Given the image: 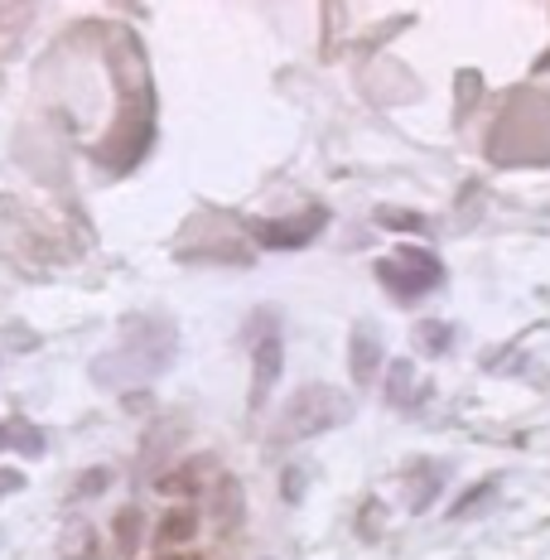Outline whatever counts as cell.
<instances>
[{"label":"cell","mask_w":550,"mask_h":560,"mask_svg":"<svg viewBox=\"0 0 550 560\" xmlns=\"http://www.w3.org/2000/svg\"><path fill=\"white\" fill-rule=\"evenodd\" d=\"M377 280L396 305H416V300H425L430 290L444 285V266L430 252H396L377 261Z\"/></svg>","instance_id":"obj_1"},{"label":"cell","mask_w":550,"mask_h":560,"mask_svg":"<svg viewBox=\"0 0 550 560\" xmlns=\"http://www.w3.org/2000/svg\"><path fill=\"white\" fill-rule=\"evenodd\" d=\"M324 223H329V213L309 208V213H300V218H261V223H251V237L261 242L266 252H300L319 237Z\"/></svg>","instance_id":"obj_2"},{"label":"cell","mask_w":550,"mask_h":560,"mask_svg":"<svg viewBox=\"0 0 550 560\" xmlns=\"http://www.w3.org/2000/svg\"><path fill=\"white\" fill-rule=\"evenodd\" d=\"M280 368H285V343H280V334L266 324V334L251 343V411H261L266 396L276 392Z\"/></svg>","instance_id":"obj_3"},{"label":"cell","mask_w":550,"mask_h":560,"mask_svg":"<svg viewBox=\"0 0 550 560\" xmlns=\"http://www.w3.org/2000/svg\"><path fill=\"white\" fill-rule=\"evenodd\" d=\"M430 387L416 392V368L411 363H391V372H386V401L401 406V411H416V406H425Z\"/></svg>","instance_id":"obj_4"},{"label":"cell","mask_w":550,"mask_h":560,"mask_svg":"<svg viewBox=\"0 0 550 560\" xmlns=\"http://www.w3.org/2000/svg\"><path fill=\"white\" fill-rule=\"evenodd\" d=\"M348 368H353L358 382L377 377V368H382V343H377V334H372V329H358V334H353V348H348Z\"/></svg>","instance_id":"obj_5"},{"label":"cell","mask_w":550,"mask_h":560,"mask_svg":"<svg viewBox=\"0 0 550 560\" xmlns=\"http://www.w3.org/2000/svg\"><path fill=\"white\" fill-rule=\"evenodd\" d=\"M194 527H198V512H194V508H174V512H165V517H160L155 541L169 551V546H184V541H189Z\"/></svg>","instance_id":"obj_6"},{"label":"cell","mask_w":550,"mask_h":560,"mask_svg":"<svg viewBox=\"0 0 550 560\" xmlns=\"http://www.w3.org/2000/svg\"><path fill=\"white\" fill-rule=\"evenodd\" d=\"M10 454H25V459H39V454H44V430H34L30 420L10 416Z\"/></svg>","instance_id":"obj_7"},{"label":"cell","mask_w":550,"mask_h":560,"mask_svg":"<svg viewBox=\"0 0 550 560\" xmlns=\"http://www.w3.org/2000/svg\"><path fill=\"white\" fill-rule=\"evenodd\" d=\"M416 343H420V353H449L454 329H449V324H440V319H425L416 329Z\"/></svg>","instance_id":"obj_8"},{"label":"cell","mask_w":550,"mask_h":560,"mask_svg":"<svg viewBox=\"0 0 550 560\" xmlns=\"http://www.w3.org/2000/svg\"><path fill=\"white\" fill-rule=\"evenodd\" d=\"M136 541H140V508H126L121 517H116V546L136 551Z\"/></svg>","instance_id":"obj_9"},{"label":"cell","mask_w":550,"mask_h":560,"mask_svg":"<svg viewBox=\"0 0 550 560\" xmlns=\"http://www.w3.org/2000/svg\"><path fill=\"white\" fill-rule=\"evenodd\" d=\"M493 503V483H478V488H468V493L459 498V503L449 508V517H464V512H473V508H488Z\"/></svg>","instance_id":"obj_10"},{"label":"cell","mask_w":550,"mask_h":560,"mask_svg":"<svg viewBox=\"0 0 550 560\" xmlns=\"http://www.w3.org/2000/svg\"><path fill=\"white\" fill-rule=\"evenodd\" d=\"M102 488H112V469H87V474L73 483V493H78V498H97Z\"/></svg>","instance_id":"obj_11"},{"label":"cell","mask_w":550,"mask_h":560,"mask_svg":"<svg viewBox=\"0 0 550 560\" xmlns=\"http://www.w3.org/2000/svg\"><path fill=\"white\" fill-rule=\"evenodd\" d=\"M382 218H386V223L382 228H396V232H420V228H425V223H420V213H391V208H382Z\"/></svg>","instance_id":"obj_12"},{"label":"cell","mask_w":550,"mask_h":560,"mask_svg":"<svg viewBox=\"0 0 550 560\" xmlns=\"http://www.w3.org/2000/svg\"><path fill=\"white\" fill-rule=\"evenodd\" d=\"M20 488H25V474H20V469H0V498L20 493Z\"/></svg>","instance_id":"obj_13"},{"label":"cell","mask_w":550,"mask_h":560,"mask_svg":"<svg viewBox=\"0 0 550 560\" xmlns=\"http://www.w3.org/2000/svg\"><path fill=\"white\" fill-rule=\"evenodd\" d=\"M280 483H285V488H290V493H285V498H300V488H304V474H300V469H290L285 478H280Z\"/></svg>","instance_id":"obj_14"},{"label":"cell","mask_w":550,"mask_h":560,"mask_svg":"<svg viewBox=\"0 0 550 560\" xmlns=\"http://www.w3.org/2000/svg\"><path fill=\"white\" fill-rule=\"evenodd\" d=\"M0 454H10V420H0Z\"/></svg>","instance_id":"obj_15"},{"label":"cell","mask_w":550,"mask_h":560,"mask_svg":"<svg viewBox=\"0 0 550 560\" xmlns=\"http://www.w3.org/2000/svg\"><path fill=\"white\" fill-rule=\"evenodd\" d=\"M160 560H179V556H160Z\"/></svg>","instance_id":"obj_16"}]
</instances>
